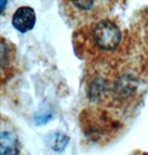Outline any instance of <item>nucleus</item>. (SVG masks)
I'll list each match as a JSON object with an SVG mask.
<instances>
[{"label": "nucleus", "mask_w": 148, "mask_h": 155, "mask_svg": "<svg viewBox=\"0 0 148 155\" xmlns=\"http://www.w3.org/2000/svg\"><path fill=\"white\" fill-rule=\"evenodd\" d=\"M90 40L99 51H114L120 45L121 31L119 27L110 20L98 19L90 28Z\"/></svg>", "instance_id": "nucleus-1"}, {"label": "nucleus", "mask_w": 148, "mask_h": 155, "mask_svg": "<svg viewBox=\"0 0 148 155\" xmlns=\"http://www.w3.org/2000/svg\"><path fill=\"white\" fill-rule=\"evenodd\" d=\"M1 154H17L18 152V140L10 132H2L1 137Z\"/></svg>", "instance_id": "nucleus-4"}, {"label": "nucleus", "mask_w": 148, "mask_h": 155, "mask_svg": "<svg viewBox=\"0 0 148 155\" xmlns=\"http://www.w3.org/2000/svg\"><path fill=\"white\" fill-rule=\"evenodd\" d=\"M135 91V85L131 79L129 78H120L115 84V92L117 94V97H127Z\"/></svg>", "instance_id": "nucleus-5"}, {"label": "nucleus", "mask_w": 148, "mask_h": 155, "mask_svg": "<svg viewBox=\"0 0 148 155\" xmlns=\"http://www.w3.org/2000/svg\"><path fill=\"white\" fill-rule=\"evenodd\" d=\"M36 25V12L30 7L24 6L18 8L12 16V26L20 32L31 30Z\"/></svg>", "instance_id": "nucleus-3"}, {"label": "nucleus", "mask_w": 148, "mask_h": 155, "mask_svg": "<svg viewBox=\"0 0 148 155\" xmlns=\"http://www.w3.org/2000/svg\"><path fill=\"white\" fill-rule=\"evenodd\" d=\"M71 15L82 21L100 19L110 8V0H67Z\"/></svg>", "instance_id": "nucleus-2"}]
</instances>
